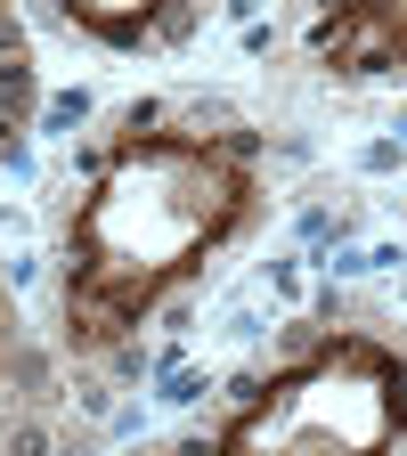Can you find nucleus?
Returning a JSON list of instances; mask_svg holds the SVG:
<instances>
[{"mask_svg":"<svg viewBox=\"0 0 407 456\" xmlns=\"http://www.w3.org/2000/svg\"><path fill=\"white\" fill-rule=\"evenodd\" d=\"M310 66L334 82H375V74H407V0L383 9H334L302 33Z\"/></svg>","mask_w":407,"mask_h":456,"instance_id":"7ed1b4c3","label":"nucleus"},{"mask_svg":"<svg viewBox=\"0 0 407 456\" xmlns=\"http://www.w3.org/2000/svg\"><path fill=\"white\" fill-rule=\"evenodd\" d=\"M57 25L123 57H163L204 33V9L196 0H57Z\"/></svg>","mask_w":407,"mask_h":456,"instance_id":"20e7f679","label":"nucleus"},{"mask_svg":"<svg viewBox=\"0 0 407 456\" xmlns=\"http://www.w3.org/2000/svg\"><path fill=\"white\" fill-rule=\"evenodd\" d=\"M269 204V139L220 98H131L90 131L57 212L66 351L114 367L139 334L253 237Z\"/></svg>","mask_w":407,"mask_h":456,"instance_id":"f257e3e1","label":"nucleus"},{"mask_svg":"<svg viewBox=\"0 0 407 456\" xmlns=\"http://www.w3.org/2000/svg\"><path fill=\"white\" fill-rule=\"evenodd\" d=\"M196 456H407V342L342 310L302 318Z\"/></svg>","mask_w":407,"mask_h":456,"instance_id":"f03ea898","label":"nucleus"},{"mask_svg":"<svg viewBox=\"0 0 407 456\" xmlns=\"http://www.w3.org/2000/svg\"><path fill=\"white\" fill-rule=\"evenodd\" d=\"M41 114V49L17 9H0V171H17Z\"/></svg>","mask_w":407,"mask_h":456,"instance_id":"39448f33","label":"nucleus"},{"mask_svg":"<svg viewBox=\"0 0 407 456\" xmlns=\"http://www.w3.org/2000/svg\"><path fill=\"white\" fill-rule=\"evenodd\" d=\"M0 351H9V302H0Z\"/></svg>","mask_w":407,"mask_h":456,"instance_id":"423d86ee","label":"nucleus"}]
</instances>
